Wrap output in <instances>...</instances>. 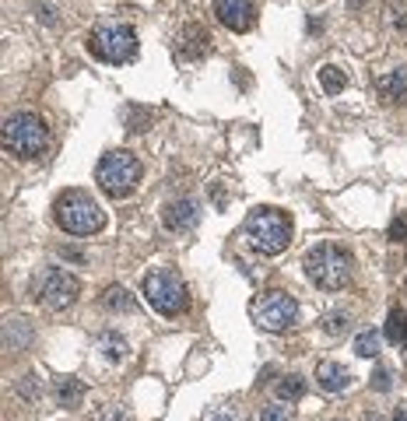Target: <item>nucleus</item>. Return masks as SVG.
<instances>
[{
	"label": "nucleus",
	"instance_id": "1",
	"mask_svg": "<svg viewBox=\"0 0 407 421\" xmlns=\"http://www.w3.org/2000/svg\"><path fill=\"white\" fill-rule=\"evenodd\" d=\"M246 239L249 246L263 256H278L288 250L291 243V221L285 218V210L278 208H256L246 218Z\"/></svg>",
	"mask_w": 407,
	"mask_h": 421
},
{
	"label": "nucleus",
	"instance_id": "2",
	"mask_svg": "<svg viewBox=\"0 0 407 421\" xmlns=\"http://www.w3.org/2000/svg\"><path fill=\"white\" fill-rule=\"evenodd\" d=\"M53 214H56V225L71 235H95L102 225H106V210L99 208L88 193L81 190H67L56 197L53 204Z\"/></svg>",
	"mask_w": 407,
	"mask_h": 421
},
{
	"label": "nucleus",
	"instance_id": "3",
	"mask_svg": "<svg viewBox=\"0 0 407 421\" xmlns=\"http://www.w3.org/2000/svg\"><path fill=\"white\" fill-rule=\"evenodd\" d=\"M302 267H306L309 281L326 288V292H341L348 285V278H351V256L341 250V246H333V243L313 246V250L306 253Z\"/></svg>",
	"mask_w": 407,
	"mask_h": 421
},
{
	"label": "nucleus",
	"instance_id": "4",
	"mask_svg": "<svg viewBox=\"0 0 407 421\" xmlns=\"http://www.w3.org/2000/svg\"><path fill=\"white\" fill-rule=\"evenodd\" d=\"M49 133H46V123H42L36 113H11L4 120V148L18 158H36L42 155Z\"/></svg>",
	"mask_w": 407,
	"mask_h": 421
},
{
	"label": "nucleus",
	"instance_id": "5",
	"mask_svg": "<svg viewBox=\"0 0 407 421\" xmlns=\"http://www.w3.org/2000/svg\"><path fill=\"white\" fill-rule=\"evenodd\" d=\"M95 183L106 197L120 201L141 183V162L130 151H109V155H102V162L95 168Z\"/></svg>",
	"mask_w": 407,
	"mask_h": 421
},
{
	"label": "nucleus",
	"instance_id": "6",
	"mask_svg": "<svg viewBox=\"0 0 407 421\" xmlns=\"http://www.w3.org/2000/svg\"><path fill=\"white\" fill-rule=\"evenodd\" d=\"M144 298H148V305L155 309V313H162V316H176V313H183L186 309V285H183V278L176 274V270H151L148 278H144Z\"/></svg>",
	"mask_w": 407,
	"mask_h": 421
},
{
	"label": "nucleus",
	"instance_id": "7",
	"mask_svg": "<svg viewBox=\"0 0 407 421\" xmlns=\"http://www.w3.org/2000/svg\"><path fill=\"white\" fill-rule=\"evenodd\" d=\"M88 49H91V56H99L106 64H126L137 53V36L130 25H99L88 36Z\"/></svg>",
	"mask_w": 407,
	"mask_h": 421
},
{
	"label": "nucleus",
	"instance_id": "8",
	"mask_svg": "<svg viewBox=\"0 0 407 421\" xmlns=\"http://www.w3.org/2000/svg\"><path fill=\"white\" fill-rule=\"evenodd\" d=\"M249 313H253V323H256L260 330L281 334V330H288V327L295 323L298 305H295V298L288 292H263L249 305Z\"/></svg>",
	"mask_w": 407,
	"mask_h": 421
},
{
	"label": "nucleus",
	"instance_id": "9",
	"mask_svg": "<svg viewBox=\"0 0 407 421\" xmlns=\"http://www.w3.org/2000/svg\"><path fill=\"white\" fill-rule=\"evenodd\" d=\"M81 295V281L67 270H46L39 281V298L49 309H71Z\"/></svg>",
	"mask_w": 407,
	"mask_h": 421
},
{
	"label": "nucleus",
	"instance_id": "10",
	"mask_svg": "<svg viewBox=\"0 0 407 421\" xmlns=\"http://www.w3.org/2000/svg\"><path fill=\"white\" fill-rule=\"evenodd\" d=\"M214 14H218V21H221L225 29H232V32H246V29H253V21H256L253 0H214Z\"/></svg>",
	"mask_w": 407,
	"mask_h": 421
},
{
	"label": "nucleus",
	"instance_id": "11",
	"mask_svg": "<svg viewBox=\"0 0 407 421\" xmlns=\"http://www.w3.org/2000/svg\"><path fill=\"white\" fill-rule=\"evenodd\" d=\"M197 221H201V208H197V201H190V197L172 201V204L165 208V225H169V228H194Z\"/></svg>",
	"mask_w": 407,
	"mask_h": 421
},
{
	"label": "nucleus",
	"instance_id": "12",
	"mask_svg": "<svg viewBox=\"0 0 407 421\" xmlns=\"http://www.w3.org/2000/svg\"><path fill=\"white\" fill-rule=\"evenodd\" d=\"M316 382L326 393H341V390H348L351 372L344 365H337V362H316Z\"/></svg>",
	"mask_w": 407,
	"mask_h": 421
},
{
	"label": "nucleus",
	"instance_id": "13",
	"mask_svg": "<svg viewBox=\"0 0 407 421\" xmlns=\"http://www.w3.org/2000/svg\"><path fill=\"white\" fill-rule=\"evenodd\" d=\"M207 49H211V36L204 32L201 25H186L183 36H179V53L190 56V60H197V56H204Z\"/></svg>",
	"mask_w": 407,
	"mask_h": 421
},
{
	"label": "nucleus",
	"instance_id": "14",
	"mask_svg": "<svg viewBox=\"0 0 407 421\" xmlns=\"http://www.w3.org/2000/svg\"><path fill=\"white\" fill-rule=\"evenodd\" d=\"M376 88L383 91V98H390V102H407V67H397V71H390L386 78H379Z\"/></svg>",
	"mask_w": 407,
	"mask_h": 421
},
{
	"label": "nucleus",
	"instance_id": "15",
	"mask_svg": "<svg viewBox=\"0 0 407 421\" xmlns=\"http://www.w3.org/2000/svg\"><path fill=\"white\" fill-rule=\"evenodd\" d=\"M81 397H84L81 379L67 376V379H60V382H56V404H60V407H78V404H81Z\"/></svg>",
	"mask_w": 407,
	"mask_h": 421
},
{
	"label": "nucleus",
	"instance_id": "16",
	"mask_svg": "<svg viewBox=\"0 0 407 421\" xmlns=\"http://www.w3.org/2000/svg\"><path fill=\"white\" fill-rule=\"evenodd\" d=\"M386 340L397 344V348L407 344V313L404 309H390V316H386Z\"/></svg>",
	"mask_w": 407,
	"mask_h": 421
},
{
	"label": "nucleus",
	"instance_id": "17",
	"mask_svg": "<svg viewBox=\"0 0 407 421\" xmlns=\"http://www.w3.org/2000/svg\"><path fill=\"white\" fill-rule=\"evenodd\" d=\"M102 302H106V309H113V313H134V295L126 292V288H120V285H113V288H106V295H102Z\"/></svg>",
	"mask_w": 407,
	"mask_h": 421
},
{
	"label": "nucleus",
	"instance_id": "18",
	"mask_svg": "<svg viewBox=\"0 0 407 421\" xmlns=\"http://www.w3.org/2000/svg\"><path fill=\"white\" fill-rule=\"evenodd\" d=\"M99 351H106V358H113V362H123L126 358V340L116 330H106V334H99Z\"/></svg>",
	"mask_w": 407,
	"mask_h": 421
},
{
	"label": "nucleus",
	"instance_id": "19",
	"mask_svg": "<svg viewBox=\"0 0 407 421\" xmlns=\"http://www.w3.org/2000/svg\"><path fill=\"white\" fill-rule=\"evenodd\" d=\"M320 84H323L326 95H341L344 84H348V78H344L341 67H320Z\"/></svg>",
	"mask_w": 407,
	"mask_h": 421
},
{
	"label": "nucleus",
	"instance_id": "20",
	"mask_svg": "<svg viewBox=\"0 0 407 421\" xmlns=\"http://www.w3.org/2000/svg\"><path fill=\"white\" fill-rule=\"evenodd\" d=\"M302 393H306V379L295 376V372H291V376H285L281 382H278V397H281V400H298Z\"/></svg>",
	"mask_w": 407,
	"mask_h": 421
},
{
	"label": "nucleus",
	"instance_id": "21",
	"mask_svg": "<svg viewBox=\"0 0 407 421\" xmlns=\"http://www.w3.org/2000/svg\"><path fill=\"white\" fill-rule=\"evenodd\" d=\"M355 355L376 358V355H379V334H376V330H362V334L355 337Z\"/></svg>",
	"mask_w": 407,
	"mask_h": 421
},
{
	"label": "nucleus",
	"instance_id": "22",
	"mask_svg": "<svg viewBox=\"0 0 407 421\" xmlns=\"http://www.w3.org/2000/svg\"><path fill=\"white\" fill-rule=\"evenodd\" d=\"M323 330L326 334H344V330H348V316H344V313H330V316H323Z\"/></svg>",
	"mask_w": 407,
	"mask_h": 421
},
{
	"label": "nucleus",
	"instance_id": "23",
	"mask_svg": "<svg viewBox=\"0 0 407 421\" xmlns=\"http://www.w3.org/2000/svg\"><path fill=\"white\" fill-rule=\"evenodd\" d=\"M393 243H407V214H397L393 221H390V232H386Z\"/></svg>",
	"mask_w": 407,
	"mask_h": 421
},
{
	"label": "nucleus",
	"instance_id": "24",
	"mask_svg": "<svg viewBox=\"0 0 407 421\" xmlns=\"http://www.w3.org/2000/svg\"><path fill=\"white\" fill-rule=\"evenodd\" d=\"M393 386V379H390V369H383V365H376L372 369V390H379V393H386Z\"/></svg>",
	"mask_w": 407,
	"mask_h": 421
},
{
	"label": "nucleus",
	"instance_id": "25",
	"mask_svg": "<svg viewBox=\"0 0 407 421\" xmlns=\"http://www.w3.org/2000/svg\"><path fill=\"white\" fill-rule=\"evenodd\" d=\"M260 421H288V407H281V404H267V407L260 411Z\"/></svg>",
	"mask_w": 407,
	"mask_h": 421
},
{
	"label": "nucleus",
	"instance_id": "26",
	"mask_svg": "<svg viewBox=\"0 0 407 421\" xmlns=\"http://www.w3.org/2000/svg\"><path fill=\"white\" fill-rule=\"evenodd\" d=\"M393 421H407V407H397V411H393Z\"/></svg>",
	"mask_w": 407,
	"mask_h": 421
},
{
	"label": "nucleus",
	"instance_id": "27",
	"mask_svg": "<svg viewBox=\"0 0 407 421\" xmlns=\"http://www.w3.org/2000/svg\"><path fill=\"white\" fill-rule=\"evenodd\" d=\"M211 421H236V418H232V415H214Z\"/></svg>",
	"mask_w": 407,
	"mask_h": 421
},
{
	"label": "nucleus",
	"instance_id": "28",
	"mask_svg": "<svg viewBox=\"0 0 407 421\" xmlns=\"http://www.w3.org/2000/svg\"><path fill=\"white\" fill-rule=\"evenodd\" d=\"M368 421H379V418H368Z\"/></svg>",
	"mask_w": 407,
	"mask_h": 421
},
{
	"label": "nucleus",
	"instance_id": "29",
	"mask_svg": "<svg viewBox=\"0 0 407 421\" xmlns=\"http://www.w3.org/2000/svg\"><path fill=\"white\" fill-rule=\"evenodd\" d=\"M333 421H344V418H333Z\"/></svg>",
	"mask_w": 407,
	"mask_h": 421
}]
</instances>
